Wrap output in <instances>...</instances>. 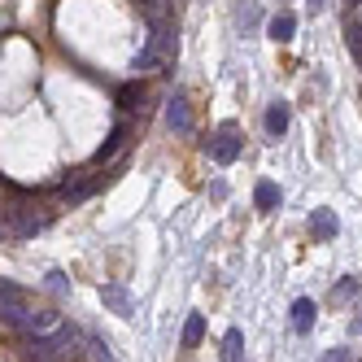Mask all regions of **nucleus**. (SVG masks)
Wrapping results in <instances>:
<instances>
[{
	"instance_id": "nucleus-1",
	"label": "nucleus",
	"mask_w": 362,
	"mask_h": 362,
	"mask_svg": "<svg viewBox=\"0 0 362 362\" xmlns=\"http://www.w3.org/2000/svg\"><path fill=\"white\" fill-rule=\"evenodd\" d=\"M175 53H179V35H175V22H170V18H158V22H148V40H144V48L136 53L132 70H136V74H148L153 66L170 62Z\"/></svg>"
},
{
	"instance_id": "nucleus-2",
	"label": "nucleus",
	"mask_w": 362,
	"mask_h": 362,
	"mask_svg": "<svg viewBox=\"0 0 362 362\" xmlns=\"http://www.w3.org/2000/svg\"><path fill=\"white\" fill-rule=\"evenodd\" d=\"M205 148H210V158L218 162V166H231L240 158V132H236V122H223L218 132L205 140Z\"/></svg>"
},
{
	"instance_id": "nucleus-3",
	"label": "nucleus",
	"mask_w": 362,
	"mask_h": 362,
	"mask_svg": "<svg viewBox=\"0 0 362 362\" xmlns=\"http://www.w3.org/2000/svg\"><path fill=\"white\" fill-rule=\"evenodd\" d=\"M31 310V301H27V293L18 288V284H9V279H0V323H9V327H18L22 323V315Z\"/></svg>"
},
{
	"instance_id": "nucleus-4",
	"label": "nucleus",
	"mask_w": 362,
	"mask_h": 362,
	"mask_svg": "<svg viewBox=\"0 0 362 362\" xmlns=\"http://www.w3.org/2000/svg\"><path fill=\"white\" fill-rule=\"evenodd\" d=\"M100 184H105V175H92V170H79V175H70L66 184H62V197L70 201V205H79V201H88Z\"/></svg>"
},
{
	"instance_id": "nucleus-5",
	"label": "nucleus",
	"mask_w": 362,
	"mask_h": 362,
	"mask_svg": "<svg viewBox=\"0 0 362 362\" xmlns=\"http://www.w3.org/2000/svg\"><path fill=\"white\" fill-rule=\"evenodd\" d=\"M127 140H132V122H114V127H110V136H105V144L96 148V166H105V162H114L118 153L127 148Z\"/></svg>"
},
{
	"instance_id": "nucleus-6",
	"label": "nucleus",
	"mask_w": 362,
	"mask_h": 362,
	"mask_svg": "<svg viewBox=\"0 0 362 362\" xmlns=\"http://www.w3.org/2000/svg\"><path fill=\"white\" fill-rule=\"evenodd\" d=\"M166 127L170 132H179V136H188L192 132V105H188V96H170L166 100Z\"/></svg>"
},
{
	"instance_id": "nucleus-7",
	"label": "nucleus",
	"mask_w": 362,
	"mask_h": 362,
	"mask_svg": "<svg viewBox=\"0 0 362 362\" xmlns=\"http://www.w3.org/2000/svg\"><path fill=\"white\" fill-rule=\"evenodd\" d=\"M57 323H62L57 310H27V315H22V323H18V332H27V336H44V332H53Z\"/></svg>"
},
{
	"instance_id": "nucleus-8",
	"label": "nucleus",
	"mask_w": 362,
	"mask_h": 362,
	"mask_svg": "<svg viewBox=\"0 0 362 362\" xmlns=\"http://www.w3.org/2000/svg\"><path fill=\"white\" fill-rule=\"evenodd\" d=\"M100 297H105V305L114 310V315H122V319H132V310H136V301H132V293H127L122 284H105V288H100Z\"/></svg>"
},
{
	"instance_id": "nucleus-9",
	"label": "nucleus",
	"mask_w": 362,
	"mask_h": 362,
	"mask_svg": "<svg viewBox=\"0 0 362 362\" xmlns=\"http://www.w3.org/2000/svg\"><path fill=\"white\" fill-rule=\"evenodd\" d=\"M310 327H315V301H310V297H297V301H293V332L305 336Z\"/></svg>"
},
{
	"instance_id": "nucleus-10",
	"label": "nucleus",
	"mask_w": 362,
	"mask_h": 362,
	"mask_svg": "<svg viewBox=\"0 0 362 362\" xmlns=\"http://www.w3.org/2000/svg\"><path fill=\"white\" fill-rule=\"evenodd\" d=\"M310 231H315L319 240H336L341 223H336V214H332V210H315V214H310Z\"/></svg>"
},
{
	"instance_id": "nucleus-11",
	"label": "nucleus",
	"mask_w": 362,
	"mask_h": 362,
	"mask_svg": "<svg viewBox=\"0 0 362 362\" xmlns=\"http://www.w3.org/2000/svg\"><path fill=\"white\" fill-rule=\"evenodd\" d=\"M267 35H271L275 44H288V40L297 35V18H293V13H275L271 27H267Z\"/></svg>"
},
{
	"instance_id": "nucleus-12",
	"label": "nucleus",
	"mask_w": 362,
	"mask_h": 362,
	"mask_svg": "<svg viewBox=\"0 0 362 362\" xmlns=\"http://www.w3.org/2000/svg\"><path fill=\"white\" fill-rule=\"evenodd\" d=\"M284 132H288V105H284V100H275V105L267 110V136H284Z\"/></svg>"
},
{
	"instance_id": "nucleus-13",
	"label": "nucleus",
	"mask_w": 362,
	"mask_h": 362,
	"mask_svg": "<svg viewBox=\"0 0 362 362\" xmlns=\"http://www.w3.org/2000/svg\"><path fill=\"white\" fill-rule=\"evenodd\" d=\"M240 349H245V332H240V327H231V332H227V341H223V362H240Z\"/></svg>"
},
{
	"instance_id": "nucleus-14",
	"label": "nucleus",
	"mask_w": 362,
	"mask_h": 362,
	"mask_svg": "<svg viewBox=\"0 0 362 362\" xmlns=\"http://www.w3.org/2000/svg\"><path fill=\"white\" fill-rule=\"evenodd\" d=\"M201 336H205V319L201 315H188V323H184V349H197Z\"/></svg>"
},
{
	"instance_id": "nucleus-15",
	"label": "nucleus",
	"mask_w": 362,
	"mask_h": 362,
	"mask_svg": "<svg viewBox=\"0 0 362 362\" xmlns=\"http://www.w3.org/2000/svg\"><path fill=\"white\" fill-rule=\"evenodd\" d=\"M144 22H158V18H170V0H136Z\"/></svg>"
},
{
	"instance_id": "nucleus-16",
	"label": "nucleus",
	"mask_w": 362,
	"mask_h": 362,
	"mask_svg": "<svg viewBox=\"0 0 362 362\" xmlns=\"http://www.w3.org/2000/svg\"><path fill=\"white\" fill-rule=\"evenodd\" d=\"M253 201H257V210H275V205H279V188L275 184H257Z\"/></svg>"
},
{
	"instance_id": "nucleus-17",
	"label": "nucleus",
	"mask_w": 362,
	"mask_h": 362,
	"mask_svg": "<svg viewBox=\"0 0 362 362\" xmlns=\"http://www.w3.org/2000/svg\"><path fill=\"white\" fill-rule=\"evenodd\" d=\"M345 44H349L354 62L362 66V22H349V27H345Z\"/></svg>"
},
{
	"instance_id": "nucleus-18",
	"label": "nucleus",
	"mask_w": 362,
	"mask_h": 362,
	"mask_svg": "<svg viewBox=\"0 0 362 362\" xmlns=\"http://www.w3.org/2000/svg\"><path fill=\"white\" fill-rule=\"evenodd\" d=\"M144 96V88L140 83H127V88H118V110H136V100Z\"/></svg>"
},
{
	"instance_id": "nucleus-19",
	"label": "nucleus",
	"mask_w": 362,
	"mask_h": 362,
	"mask_svg": "<svg viewBox=\"0 0 362 362\" xmlns=\"http://www.w3.org/2000/svg\"><path fill=\"white\" fill-rule=\"evenodd\" d=\"M332 297H336V301H349V297H358V279H354V275H345L341 284H336V293H332Z\"/></svg>"
},
{
	"instance_id": "nucleus-20",
	"label": "nucleus",
	"mask_w": 362,
	"mask_h": 362,
	"mask_svg": "<svg viewBox=\"0 0 362 362\" xmlns=\"http://www.w3.org/2000/svg\"><path fill=\"white\" fill-rule=\"evenodd\" d=\"M48 288H53V293L62 297V293L70 288V284H66V275H62V271H53V275H48Z\"/></svg>"
},
{
	"instance_id": "nucleus-21",
	"label": "nucleus",
	"mask_w": 362,
	"mask_h": 362,
	"mask_svg": "<svg viewBox=\"0 0 362 362\" xmlns=\"http://www.w3.org/2000/svg\"><path fill=\"white\" fill-rule=\"evenodd\" d=\"M92 349H96V358H100V362H114V354H110V345H105V341H100V336H92Z\"/></svg>"
},
{
	"instance_id": "nucleus-22",
	"label": "nucleus",
	"mask_w": 362,
	"mask_h": 362,
	"mask_svg": "<svg viewBox=\"0 0 362 362\" xmlns=\"http://www.w3.org/2000/svg\"><path fill=\"white\" fill-rule=\"evenodd\" d=\"M323 362H349V349H332V354H327Z\"/></svg>"
},
{
	"instance_id": "nucleus-23",
	"label": "nucleus",
	"mask_w": 362,
	"mask_h": 362,
	"mask_svg": "<svg viewBox=\"0 0 362 362\" xmlns=\"http://www.w3.org/2000/svg\"><path fill=\"white\" fill-rule=\"evenodd\" d=\"M349 336H362V319H354V323H349Z\"/></svg>"
},
{
	"instance_id": "nucleus-24",
	"label": "nucleus",
	"mask_w": 362,
	"mask_h": 362,
	"mask_svg": "<svg viewBox=\"0 0 362 362\" xmlns=\"http://www.w3.org/2000/svg\"><path fill=\"white\" fill-rule=\"evenodd\" d=\"M310 5H315V13H319V9H327V0H310Z\"/></svg>"
},
{
	"instance_id": "nucleus-25",
	"label": "nucleus",
	"mask_w": 362,
	"mask_h": 362,
	"mask_svg": "<svg viewBox=\"0 0 362 362\" xmlns=\"http://www.w3.org/2000/svg\"><path fill=\"white\" fill-rule=\"evenodd\" d=\"M349 5H362V0H349Z\"/></svg>"
},
{
	"instance_id": "nucleus-26",
	"label": "nucleus",
	"mask_w": 362,
	"mask_h": 362,
	"mask_svg": "<svg viewBox=\"0 0 362 362\" xmlns=\"http://www.w3.org/2000/svg\"><path fill=\"white\" fill-rule=\"evenodd\" d=\"M0 236H5V227H0Z\"/></svg>"
}]
</instances>
